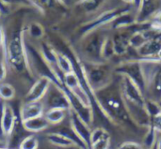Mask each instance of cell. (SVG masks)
Returning <instances> with one entry per match:
<instances>
[{"instance_id":"1","label":"cell","mask_w":161,"mask_h":149,"mask_svg":"<svg viewBox=\"0 0 161 149\" xmlns=\"http://www.w3.org/2000/svg\"><path fill=\"white\" fill-rule=\"evenodd\" d=\"M95 96L100 107L113 124L136 126L127 112L120 81H112L108 86L95 92Z\"/></svg>"},{"instance_id":"2","label":"cell","mask_w":161,"mask_h":149,"mask_svg":"<svg viewBox=\"0 0 161 149\" xmlns=\"http://www.w3.org/2000/svg\"><path fill=\"white\" fill-rule=\"evenodd\" d=\"M82 64L88 84L94 93L108 86L113 81L108 66L103 63L93 62Z\"/></svg>"},{"instance_id":"3","label":"cell","mask_w":161,"mask_h":149,"mask_svg":"<svg viewBox=\"0 0 161 149\" xmlns=\"http://www.w3.org/2000/svg\"><path fill=\"white\" fill-rule=\"evenodd\" d=\"M6 55L8 63L17 70H23L28 66V57L21 32L15 33L6 45Z\"/></svg>"},{"instance_id":"4","label":"cell","mask_w":161,"mask_h":149,"mask_svg":"<svg viewBox=\"0 0 161 149\" xmlns=\"http://www.w3.org/2000/svg\"><path fill=\"white\" fill-rule=\"evenodd\" d=\"M115 72L118 75L129 78L144 94L146 90V73L143 61L131 60L121 63L116 69Z\"/></svg>"},{"instance_id":"5","label":"cell","mask_w":161,"mask_h":149,"mask_svg":"<svg viewBox=\"0 0 161 149\" xmlns=\"http://www.w3.org/2000/svg\"><path fill=\"white\" fill-rule=\"evenodd\" d=\"M128 9L127 8H117V9H111V10H108L102 14H100L97 18H95L93 21L86 23L85 25H83L80 29V32L82 35H88L91 34L94 29L105 25L108 23H111L113 20H115L118 16H120L121 14L127 12Z\"/></svg>"},{"instance_id":"6","label":"cell","mask_w":161,"mask_h":149,"mask_svg":"<svg viewBox=\"0 0 161 149\" xmlns=\"http://www.w3.org/2000/svg\"><path fill=\"white\" fill-rule=\"evenodd\" d=\"M107 37L94 34L87 41L85 45V53L91 58V62L102 63V49Z\"/></svg>"},{"instance_id":"7","label":"cell","mask_w":161,"mask_h":149,"mask_svg":"<svg viewBox=\"0 0 161 149\" xmlns=\"http://www.w3.org/2000/svg\"><path fill=\"white\" fill-rule=\"evenodd\" d=\"M53 90L51 91L50 94H46L45 96H47V105H48V109L51 108H59V109H63L66 111H70L71 110V104H70V100L68 99V96L63 88L58 87L57 85H54Z\"/></svg>"},{"instance_id":"8","label":"cell","mask_w":161,"mask_h":149,"mask_svg":"<svg viewBox=\"0 0 161 149\" xmlns=\"http://www.w3.org/2000/svg\"><path fill=\"white\" fill-rule=\"evenodd\" d=\"M70 126L77 136L84 142V144L90 149V140L92 134L91 126L84 122L74 111L70 110Z\"/></svg>"},{"instance_id":"9","label":"cell","mask_w":161,"mask_h":149,"mask_svg":"<svg viewBox=\"0 0 161 149\" xmlns=\"http://www.w3.org/2000/svg\"><path fill=\"white\" fill-rule=\"evenodd\" d=\"M52 82L47 77H41L37 80L34 85L31 86L29 91L25 96V102H34L41 101L42 98L45 97L49 88L51 87Z\"/></svg>"},{"instance_id":"10","label":"cell","mask_w":161,"mask_h":149,"mask_svg":"<svg viewBox=\"0 0 161 149\" xmlns=\"http://www.w3.org/2000/svg\"><path fill=\"white\" fill-rule=\"evenodd\" d=\"M110 135L104 127H98L92 131L90 149H108Z\"/></svg>"},{"instance_id":"11","label":"cell","mask_w":161,"mask_h":149,"mask_svg":"<svg viewBox=\"0 0 161 149\" xmlns=\"http://www.w3.org/2000/svg\"><path fill=\"white\" fill-rule=\"evenodd\" d=\"M138 54L145 59H153L152 57L159 55L161 53V35L149 39L137 49Z\"/></svg>"},{"instance_id":"12","label":"cell","mask_w":161,"mask_h":149,"mask_svg":"<svg viewBox=\"0 0 161 149\" xmlns=\"http://www.w3.org/2000/svg\"><path fill=\"white\" fill-rule=\"evenodd\" d=\"M44 115V104L42 101L25 102L20 110L21 121H25Z\"/></svg>"},{"instance_id":"13","label":"cell","mask_w":161,"mask_h":149,"mask_svg":"<svg viewBox=\"0 0 161 149\" xmlns=\"http://www.w3.org/2000/svg\"><path fill=\"white\" fill-rule=\"evenodd\" d=\"M16 126V116L13 108L6 103L4 104V110H3V116H2V128H3V132L4 135L7 139V144H8V138L10 137L14 128Z\"/></svg>"},{"instance_id":"14","label":"cell","mask_w":161,"mask_h":149,"mask_svg":"<svg viewBox=\"0 0 161 149\" xmlns=\"http://www.w3.org/2000/svg\"><path fill=\"white\" fill-rule=\"evenodd\" d=\"M22 122V127L25 131L36 133V132H41L48 128L50 125L44 116H41L38 117H34L25 121H21Z\"/></svg>"},{"instance_id":"15","label":"cell","mask_w":161,"mask_h":149,"mask_svg":"<svg viewBox=\"0 0 161 149\" xmlns=\"http://www.w3.org/2000/svg\"><path fill=\"white\" fill-rule=\"evenodd\" d=\"M138 16L136 21L138 23H144L156 11V4L154 0H142L141 6L138 9Z\"/></svg>"},{"instance_id":"16","label":"cell","mask_w":161,"mask_h":149,"mask_svg":"<svg viewBox=\"0 0 161 149\" xmlns=\"http://www.w3.org/2000/svg\"><path fill=\"white\" fill-rule=\"evenodd\" d=\"M132 35H127L126 33H120L113 37L112 42L114 46L115 54L121 55L125 54L130 46V39Z\"/></svg>"},{"instance_id":"17","label":"cell","mask_w":161,"mask_h":149,"mask_svg":"<svg viewBox=\"0 0 161 149\" xmlns=\"http://www.w3.org/2000/svg\"><path fill=\"white\" fill-rule=\"evenodd\" d=\"M46 139L47 141L58 147H61V148H71V147H75V144L69 140L67 137H65L64 135H62L61 133L55 131V132H50L46 135Z\"/></svg>"},{"instance_id":"18","label":"cell","mask_w":161,"mask_h":149,"mask_svg":"<svg viewBox=\"0 0 161 149\" xmlns=\"http://www.w3.org/2000/svg\"><path fill=\"white\" fill-rule=\"evenodd\" d=\"M56 59H57V68L63 75L74 71L73 63L66 54L60 53L59 51H56Z\"/></svg>"},{"instance_id":"19","label":"cell","mask_w":161,"mask_h":149,"mask_svg":"<svg viewBox=\"0 0 161 149\" xmlns=\"http://www.w3.org/2000/svg\"><path fill=\"white\" fill-rule=\"evenodd\" d=\"M66 114H67L66 110L59 109V108H51V109H47V111L44 112L43 116L49 124L57 125L64 120V118L66 117Z\"/></svg>"},{"instance_id":"20","label":"cell","mask_w":161,"mask_h":149,"mask_svg":"<svg viewBox=\"0 0 161 149\" xmlns=\"http://www.w3.org/2000/svg\"><path fill=\"white\" fill-rule=\"evenodd\" d=\"M157 140H158V130L153 124H151L147 128V131L143 139V146H142L143 148L152 149L156 146Z\"/></svg>"},{"instance_id":"21","label":"cell","mask_w":161,"mask_h":149,"mask_svg":"<svg viewBox=\"0 0 161 149\" xmlns=\"http://www.w3.org/2000/svg\"><path fill=\"white\" fill-rule=\"evenodd\" d=\"M134 22H135V20L127 11V12H125V13L121 14L120 16H118L115 20H113L111 22V23H112L113 28L119 29V28L127 27V26L131 25Z\"/></svg>"},{"instance_id":"22","label":"cell","mask_w":161,"mask_h":149,"mask_svg":"<svg viewBox=\"0 0 161 149\" xmlns=\"http://www.w3.org/2000/svg\"><path fill=\"white\" fill-rule=\"evenodd\" d=\"M39 140L35 135H28L25 137L19 144L17 149H38Z\"/></svg>"},{"instance_id":"23","label":"cell","mask_w":161,"mask_h":149,"mask_svg":"<svg viewBox=\"0 0 161 149\" xmlns=\"http://www.w3.org/2000/svg\"><path fill=\"white\" fill-rule=\"evenodd\" d=\"M15 96V90L13 86L9 84L0 85V100L4 101L11 100Z\"/></svg>"},{"instance_id":"24","label":"cell","mask_w":161,"mask_h":149,"mask_svg":"<svg viewBox=\"0 0 161 149\" xmlns=\"http://www.w3.org/2000/svg\"><path fill=\"white\" fill-rule=\"evenodd\" d=\"M145 107H146L149 116L151 117V120H153V118H155L156 116H158L159 114H161V104L159 102L146 99Z\"/></svg>"},{"instance_id":"25","label":"cell","mask_w":161,"mask_h":149,"mask_svg":"<svg viewBox=\"0 0 161 149\" xmlns=\"http://www.w3.org/2000/svg\"><path fill=\"white\" fill-rule=\"evenodd\" d=\"M114 54H115V52H114V46H113L112 39L107 37L105 39L104 45H103V49H102V58H103V60L109 59Z\"/></svg>"},{"instance_id":"26","label":"cell","mask_w":161,"mask_h":149,"mask_svg":"<svg viewBox=\"0 0 161 149\" xmlns=\"http://www.w3.org/2000/svg\"><path fill=\"white\" fill-rule=\"evenodd\" d=\"M105 0H80L78 4L82 7V8L87 12L95 11L104 2Z\"/></svg>"},{"instance_id":"27","label":"cell","mask_w":161,"mask_h":149,"mask_svg":"<svg viewBox=\"0 0 161 149\" xmlns=\"http://www.w3.org/2000/svg\"><path fill=\"white\" fill-rule=\"evenodd\" d=\"M28 33L34 39H40L44 35V29L39 23H31L28 26Z\"/></svg>"},{"instance_id":"28","label":"cell","mask_w":161,"mask_h":149,"mask_svg":"<svg viewBox=\"0 0 161 149\" xmlns=\"http://www.w3.org/2000/svg\"><path fill=\"white\" fill-rule=\"evenodd\" d=\"M29 2L31 3V5L35 6L36 8H38L40 10H44L45 8H51L54 3L55 0H29Z\"/></svg>"},{"instance_id":"29","label":"cell","mask_w":161,"mask_h":149,"mask_svg":"<svg viewBox=\"0 0 161 149\" xmlns=\"http://www.w3.org/2000/svg\"><path fill=\"white\" fill-rule=\"evenodd\" d=\"M117 149H144L143 146L136 142H131V141H127L125 142L123 144H121L119 146V147Z\"/></svg>"},{"instance_id":"30","label":"cell","mask_w":161,"mask_h":149,"mask_svg":"<svg viewBox=\"0 0 161 149\" xmlns=\"http://www.w3.org/2000/svg\"><path fill=\"white\" fill-rule=\"evenodd\" d=\"M4 104H5V101L0 100V141L5 143L7 145V139L4 135V132H3V128H2V116H3V110H4Z\"/></svg>"},{"instance_id":"31","label":"cell","mask_w":161,"mask_h":149,"mask_svg":"<svg viewBox=\"0 0 161 149\" xmlns=\"http://www.w3.org/2000/svg\"><path fill=\"white\" fill-rule=\"evenodd\" d=\"M152 26H153V28H155V29L161 30V11L156 13V14L154 15L153 22H152Z\"/></svg>"},{"instance_id":"32","label":"cell","mask_w":161,"mask_h":149,"mask_svg":"<svg viewBox=\"0 0 161 149\" xmlns=\"http://www.w3.org/2000/svg\"><path fill=\"white\" fill-rule=\"evenodd\" d=\"M3 5L7 4H27L31 5L29 0H0Z\"/></svg>"},{"instance_id":"33","label":"cell","mask_w":161,"mask_h":149,"mask_svg":"<svg viewBox=\"0 0 161 149\" xmlns=\"http://www.w3.org/2000/svg\"><path fill=\"white\" fill-rule=\"evenodd\" d=\"M152 124L156 127V129L158 131H161V114H159L158 116H156L155 118H153L152 120Z\"/></svg>"},{"instance_id":"34","label":"cell","mask_w":161,"mask_h":149,"mask_svg":"<svg viewBox=\"0 0 161 149\" xmlns=\"http://www.w3.org/2000/svg\"><path fill=\"white\" fill-rule=\"evenodd\" d=\"M7 76V68L3 62H0V82L3 81Z\"/></svg>"},{"instance_id":"35","label":"cell","mask_w":161,"mask_h":149,"mask_svg":"<svg viewBox=\"0 0 161 149\" xmlns=\"http://www.w3.org/2000/svg\"><path fill=\"white\" fill-rule=\"evenodd\" d=\"M157 146L158 149H161V131H158V140H157Z\"/></svg>"},{"instance_id":"36","label":"cell","mask_w":161,"mask_h":149,"mask_svg":"<svg viewBox=\"0 0 161 149\" xmlns=\"http://www.w3.org/2000/svg\"><path fill=\"white\" fill-rule=\"evenodd\" d=\"M4 42H5V37H4V34H3L2 30L0 29V46L2 44H4Z\"/></svg>"},{"instance_id":"37","label":"cell","mask_w":161,"mask_h":149,"mask_svg":"<svg viewBox=\"0 0 161 149\" xmlns=\"http://www.w3.org/2000/svg\"><path fill=\"white\" fill-rule=\"evenodd\" d=\"M0 149H8V146H7V145H6L5 143H3V142H1V141H0Z\"/></svg>"},{"instance_id":"38","label":"cell","mask_w":161,"mask_h":149,"mask_svg":"<svg viewBox=\"0 0 161 149\" xmlns=\"http://www.w3.org/2000/svg\"><path fill=\"white\" fill-rule=\"evenodd\" d=\"M125 3L126 4H131V5H134V0H123Z\"/></svg>"},{"instance_id":"39","label":"cell","mask_w":161,"mask_h":149,"mask_svg":"<svg viewBox=\"0 0 161 149\" xmlns=\"http://www.w3.org/2000/svg\"><path fill=\"white\" fill-rule=\"evenodd\" d=\"M159 55H160V57H161V53H160V54H159Z\"/></svg>"},{"instance_id":"40","label":"cell","mask_w":161,"mask_h":149,"mask_svg":"<svg viewBox=\"0 0 161 149\" xmlns=\"http://www.w3.org/2000/svg\"><path fill=\"white\" fill-rule=\"evenodd\" d=\"M77 149H79V148H77Z\"/></svg>"}]
</instances>
